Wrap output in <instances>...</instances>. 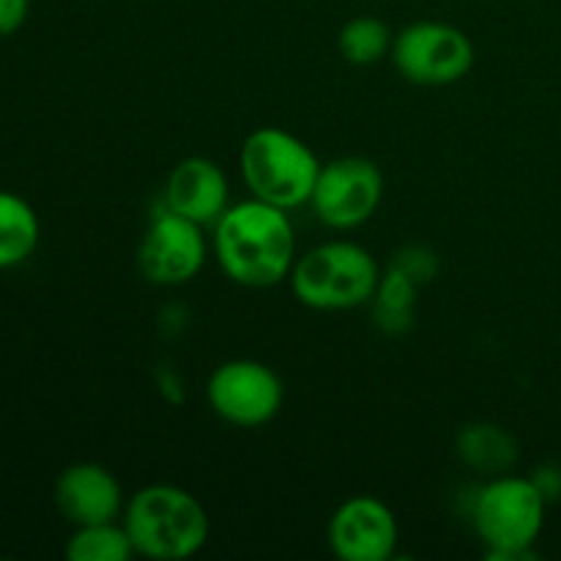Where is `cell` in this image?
I'll return each mask as SVG.
<instances>
[{
  "instance_id": "obj_1",
  "label": "cell",
  "mask_w": 561,
  "mask_h": 561,
  "mask_svg": "<svg viewBox=\"0 0 561 561\" xmlns=\"http://www.w3.org/2000/svg\"><path fill=\"white\" fill-rule=\"evenodd\" d=\"M219 268L241 288H274L290 277L296 263V233L285 208L257 197L230 203L214 225Z\"/></svg>"
},
{
  "instance_id": "obj_2",
  "label": "cell",
  "mask_w": 561,
  "mask_h": 561,
  "mask_svg": "<svg viewBox=\"0 0 561 561\" xmlns=\"http://www.w3.org/2000/svg\"><path fill=\"white\" fill-rule=\"evenodd\" d=\"M121 524L129 531L137 557L184 561L206 548L211 520L192 491L170 482H153L126 499Z\"/></svg>"
},
{
  "instance_id": "obj_3",
  "label": "cell",
  "mask_w": 561,
  "mask_h": 561,
  "mask_svg": "<svg viewBox=\"0 0 561 561\" xmlns=\"http://www.w3.org/2000/svg\"><path fill=\"white\" fill-rule=\"evenodd\" d=\"M381 272L367 247L332 239L296 257L288 283L299 305L318 312H345L370 305Z\"/></svg>"
},
{
  "instance_id": "obj_4",
  "label": "cell",
  "mask_w": 561,
  "mask_h": 561,
  "mask_svg": "<svg viewBox=\"0 0 561 561\" xmlns=\"http://www.w3.org/2000/svg\"><path fill=\"white\" fill-rule=\"evenodd\" d=\"M321 164L301 137L279 126L252 129L239 151V170L250 197L285 211L310 203Z\"/></svg>"
},
{
  "instance_id": "obj_5",
  "label": "cell",
  "mask_w": 561,
  "mask_h": 561,
  "mask_svg": "<svg viewBox=\"0 0 561 561\" xmlns=\"http://www.w3.org/2000/svg\"><path fill=\"white\" fill-rule=\"evenodd\" d=\"M548 502L531 477H491L477 491L471 520L491 561H526L546 526Z\"/></svg>"
},
{
  "instance_id": "obj_6",
  "label": "cell",
  "mask_w": 561,
  "mask_h": 561,
  "mask_svg": "<svg viewBox=\"0 0 561 561\" xmlns=\"http://www.w3.org/2000/svg\"><path fill=\"white\" fill-rule=\"evenodd\" d=\"M469 33L442 20H416L394 33L392 64L403 80L422 88H447L474 69Z\"/></svg>"
},
{
  "instance_id": "obj_7",
  "label": "cell",
  "mask_w": 561,
  "mask_h": 561,
  "mask_svg": "<svg viewBox=\"0 0 561 561\" xmlns=\"http://www.w3.org/2000/svg\"><path fill=\"white\" fill-rule=\"evenodd\" d=\"M206 400L219 420L252 431L283 411L285 383L266 362L228 359L208 376Z\"/></svg>"
},
{
  "instance_id": "obj_8",
  "label": "cell",
  "mask_w": 561,
  "mask_h": 561,
  "mask_svg": "<svg viewBox=\"0 0 561 561\" xmlns=\"http://www.w3.org/2000/svg\"><path fill=\"white\" fill-rule=\"evenodd\" d=\"M381 201V168L367 157H337L321 164L307 206L327 228L356 230L376 217Z\"/></svg>"
},
{
  "instance_id": "obj_9",
  "label": "cell",
  "mask_w": 561,
  "mask_h": 561,
  "mask_svg": "<svg viewBox=\"0 0 561 561\" xmlns=\"http://www.w3.org/2000/svg\"><path fill=\"white\" fill-rule=\"evenodd\" d=\"M203 230V225L159 206L137 247V268L146 283L159 288L192 283L208 261V241Z\"/></svg>"
},
{
  "instance_id": "obj_10",
  "label": "cell",
  "mask_w": 561,
  "mask_h": 561,
  "mask_svg": "<svg viewBox=\"0 0 561 561\" xmlns=\"http://www.w3.org/2000/svg\"><path fill=\"white\" fill-rule=\"evenodd\" d=\"M327 540L343 561H389L398 553L400 526L387 502L356 493L332 513Z\"/></svg>"
},
{
  "instance_id": "obj_11",
  "label": "cell",
  "mask_w": 561,
  "mask_h": 561,
  "mask_svg": "<svg viewBox=\"0 0 561 561\" xmlns=\"http://www.w3.org/2000/svg\"><path fill=\"white\" fill-rule=\"evenodd\" d=\"M162 206L203 228H214L230 206V181L208 157H186L164 181Z\"/></svg>"
},
{
  "instance_id": "obj_12",
  "label": "cell",
  "mask_w": 561,
  "mask_h": 561,
  "mask_svg": "<svg viewBox=\"0 0 561 561\" xmlns=\"http://www.w3.org/2000/svg\"><path fill=\"white\" fill-rule=\"evenodd\" d=\"M55 504L71 526L121 520L126 507L118 477L99 463H75L55 480Z\"/></svg>"
},
{
  "instance_id": "obj_13",
  "label": "cell",
  "mask_w": 561,
  "mask_h": 561,
  "mask_svg": "<svg viewBox=\"0 0 561 561\" xmlns=\"http://www.w3.org/2000/svg\"><path fill=\"white\" fill-rule=\"evenodd\" d=\"M458 458L477 474L502 477L513 471L518 463V442L513 433L493 422H471L455 438Z\"/></svg>"
},
{
  "instance_id": "obj_14",
  "label": "cell",
  "mask_w": 561,
  "mask_h": 561,
  "mask_svg": "<svg viewBox=\"0 0 561 561\" xmlns=\"http://www.w3.org/2000/svg\"><path fill=\"white\" fill-rule=\"evenodd\" d=\"M42 239L38 214L25 197L0 190V272L22 266Z\"/></svg>"
},
{
  "instance_id": "obj_15",
  "label": "cell",
  "mask_w": 561,
  "mask_h": 561,
  "mask_svg": "<svg viewBox=\"0 0 561 561\" xmlns=\"http://www.w3.org/2000/svg\"><path fill=\"white\" fill-rule=\"evenodd\" d=\"M416 294H420V285L409 274L389 263L387 272H381L378 288L370 299L376 327L383 334H392V337L411 332V327H414Z\"/></svg>"
},
{
  "instance_id": "obj_16",
  "label": "cell",
  "mask_w": 561,
  "mask_h": 561,
  "mask_svg": "<svg viewBox=\"0 0 561 561\" xmlns=\"http://www.w3.org/2000/svg\"><path fill=\"white\" fill-rule=\"evenodd\" d=\"M394 33L383 20L370 14L354 16L337 33V49L345 64L376 66L392 55Z\"/></svg>"
},
{
  "instance_id": "obj_17",
  "label": "cell",
  "mask_w": 561,
  "mask_h": 561,
  "mask_svg": "<svg viewBox=\"0 0 561 561\" xmlns=\"http://www.w3.org/2000/svg\"><path fill=\"white\" fill-rule=\"evenodd\" d=\"M131 557H137L135 546L121 520L75 526L66 542L69 561H129Z\"/></svg>"
},
{
  "instance_id": "obj_18",
  "label": "cell",
  "mask_w": 561,
  "mask_h": 561,
  "mask_svg": "<svg viewBox=\"0 0 561 561\" xmlns=\"http://www.w3.org/2000/svg\"><path fill=\"white\" fill-rule=\"evenodd\" d=\"M392 266H398L400 272L409 274L416 285H425L436 277L438 272V257L431 247H422V244H409L398 252V257L392 261Z\"/></svg>"
},
{
  "instance_id": "obj_19",
  "label": "cell",
  "mask_w": 561,
  "mask_h": 561,
  "mask_svg": "<svg viewBox=\"0 0 561 561\" xmlns=\"http://www.w3.org/2000/svg\"><path fill=\"white\" fill-rule=\"evenodd\" d=\"M31 14V0H0V36H14Z\"/></svg>"
},
{
  "instance_id": "obj_20",
  "label": "cell",
  "mask_w": 561,
  "mask_h": 561,
  "mask_svg": "<svg viewBox=\"0 0 561 561\" xmlns=\"http://www.w3.org/2000/svg\"><path fill=\"white\" fill-rule=\"evenodd\" d=\"M531 482H535L537 491L542 493L546 502H557V499H561V469H557V466H542V469H537Z\"/></svg>"
}]
</instances>
